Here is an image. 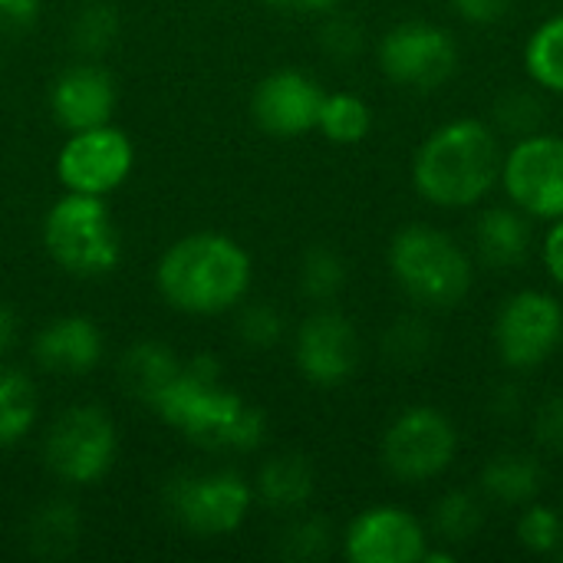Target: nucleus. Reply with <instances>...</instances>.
I'll return each instance as SVG.
<instances>
[{
  "mask_svg": "<svg viewBox=\"0 0 563 563\" xmlns=\"http://www.w3.org/2000/svg\"><path fill=\"white\" fill-rule=\"evenodd\" d=\"M333 531L320 518H303L284 534V558L290 561H320L330 554Z\"/></svg>",
  "mask_w": 563,
  "mask_h": 563,
  "instance_id": "32",
  "label": "nucleus"
},
{
  "mask_svg": "<svg viewBox=\"0 0 563 563\" xmlns=\"http://www.w3.org/2000/svg\"><path fill=\"white\" fill-rule=\"evenodd\" d=\"M475 257L459 238L432 224H406L389 241V274L422 310H455L475 287Z\"/></svg>",
  "mask_w": 563,
  "mask_h": 563,
  "instance_id": "4",
  "label": "nucleus"
},
{
  "mask_svg": "<svg viewBox=\"0 0 563 563\" xmlns=\"http://www.w3.org/2000/svg\"><path fill=\"white\" fill-rule=\"evenodd\" d=\"M518 0H449V7L472 26H495L501 23Z\"/></svg>",
  "mask_w": 563,
  "mask_h": 563,
  "instance_id": "36",
  "label": "nucleus"
},
{
  "mask_svg": "<svg viewBox=\"0 0 563 563\" xmlns=\"http://www.w3.org/2000/svg\"><path fill=\"white\" fill-rule=\"evenodd\" d=\"M43 455L56 478L96 485L115 462V426L96 406H73L53 422Z\"/></svg>",
  "mask_w": 563,
  "mask_h": 563,
  "instance_id": "10",
  "label": "nucleus"
},
{
  "mask_svg": "<svg viewBox=\"0 0 563 563\" xmlns=\"http://www.w3.org/2000/svg\"><path fill=\"white\" fill-rule=\"evenodd\" d=\"M541 264L548 277L563 290V218L548 221V231L541 238Z\"/></svg>",
  "mask_w": 563,
  "mask_h": 563,
  "instance_id": "37",
  "label": "nucleus"
},
{
  "mask_svg": "<svg viewBox=\"0 0 563 563\" xmlns=\"http://www.w3.org/2000/svg\"><path fill=\"white\" fill-rule=\"evenodd\" d=\"M181 373V363L175 360V353L165 346V343H155V340H145V343H135L125 350L122 363H119V376H122V386L152 406V399Z\"/></svg>",
  "mask_w": 563,
  "mask_h": 563,
  "instance_id": "21",
  "label": "nucleus"
},
{
  "mask_svg": "<svg viewBox=\"0 0 563 563\" xmlns=\"http://www.w3.org/2000/svg\"><path fill=\"white\" fill-rule=\"evenodd\" d=\"M558 558H561V561H563V548H561V551H558Z\"/></svg>",
  "mask_w": 563,
  "mask_h": 563,
  "instance_id": "42",
  "label": "nucleus"
},
{
  "mask_svg": "<svg viewBox=\"0 0 563 563\" xmlns=\"http://www.w3.org/2000/svg\"><path fill=\"white\" fill-rule=\"evenodd\" d=\"M238 333L247 346L254 350H271L280 336H284V320L274 307L267 303H257V307H247L241 313V323H238Z\"/></svg>",
  "mask_w": 563,
  "mask_h": 563,
  "instance_id": "34",
  "label": "nucleus"
},
{
  "mask_svg": "<svg viewBox=\"0 0 563 563\" xmlns=\"http://www.w3.org/2000/svg\"><path fill=\"white\" fill-rule=\"evenodd\" d=\"M363 43H366V33L356 20L350 16H330L323 26H320V46L330 59H340V63H350L353 56L363 53Z\"/></svg>",
  "mask_w": 563,
  "mask_h": 563,
  "instance_id": "33",
  "label": "nucleus"
},
{
  "mask_svg": "<svg viewBox=\"0 0 563 563\" xmlns=\"http://www.w3.org/2000/svg\"><path fill=\"white\" fill-rule=\"evenodd\" d=\"M152 409L188 442L214 452H254L264 442L267 419L244 396L221 389L218 376L185 366L155 399Z\"/></svg>",
  "mask_w": 563,
  "mask_h": 563,
  "instance_id": "2",
  "label": "nucleus"
},
{
  "mask_svg": "<svg viewBox=\"0 0 563 563\" xmlns=\"http://www.w3.org/2000/svg\"><path fill=\"white\" fill-rule=\"evenodd\" d=\"M49 106L56 122L73 132L106 125L115 109V82L106 69L79 63L53 82Z\"/></svg>",
  "mask_w": 563,
  "mask_h": 563,
  "instance_id": "17",
  "label": "nucleus"
},
{
  "mask_svg": "<svg viewBox=\"0 0 563 563\" xmlns=\"http://www.w3.org/2000/svg\"><path fill=\"white\" fill-rule=\"evenodd\" d=\"M478 492L501 508H525L544 492V465L528 452H501L478 472Z\"/></svg>",
  "mask_w": 563,
  "mask_h": 563,
  "instance_id": "19",
  "label": "nucleus"
},
{
  "mask_svg": "<svg viewBox=\"0 0 563 563\" xmlns=\"http://www.w3.org/2000/svg\"><path fill=\"white\" fill-rule=\"evenodd\" d=\"M485 528V501L475 492L465 488H452L445 492L429 515V538L449 548H462L472 538H478V531Z\"/></svg>",
  "mask_w": 563,
  "mask_h": 563,
  "instance_id": "22",
  "label": "nucleus"
},
{
  "mask_svg": "<svg viewBox=\"0 0 563 563\" xmlns=\"http://www.w3.org/2000/svg\"><path fill=\"white\" fill-rule=\"evenodd\" d=\"M115 33L119 20L109 3H86L73 23V43L86 53H102L106 46H112Z\"/></svg>",
  "mask_w": 563,
  "mask_h": 563,
  "instance_id": "31",
  "label": "nucleus"
},
{
  "mask_svg": "<svg viewBox=\"0 0 563 563\" xmlns=\"http://www.w3.org/2000/svg\"><path fill=\"white\" fill-rule=\"evenodd\" d=\"M155 280L175 310L221 313L247 294L251 257L228 234H191L165 251Z\"/></svg>",
  "mask_w": 563,
  "mask_h": 563,
  "instance_id": "3",
  "label": "nucleus"
},
{
  "mask_svg": "<svg viewBox=\"0 0 563 563\" xmlns=\"http://www.w3.org/2000/svg\"><path fill=\"white\" fill-rule=\"evenodd\" d=\"M548 92H541L534 82L528 86H511L498 96L495 109H492V125L498 135L505 139H525L531 132H541L544 129V119H548Z\"/></svg>",
  "mask_w": 563,
  "mask_h": 563,
  "instance_id": "25",
  "label": "nucleus"
},
{
  "mask_svg": "<svg viewBox=\"0 0 563 563\" xmlns=\"http://www.w3.org/2000/svg\"><path fill=\"white\" fill-rule=\"evenodd\" d=\"M498 185L531 221L563 218V135L541 129L515 139L505 148Z\"/></svg>",
  "mask_w": 563,
  "mask_h": 563,
  "instance_id": "9",
  "label": "nucleus"
},
{
  "mask_svg": "<svg viewBox=\"0 0 563 563\" xmlns=\"http://www.w3.org/2000/svg\"><path fill=\"white\" fill-rule=\"evenodd\" d=\"M49 257L76 277H102L119 267L122 241L102 198L69 191L43 221Z\"/></svg>",
  "mask_w": 563,
  "mask_h": 563,
  "instance_id": "5",
  "label": "nucleus"
},
{
  "mask_svg": "<svg viewBox=\"0 0 563 563\" xmlns=\"http://www.w3.org/2000/svg\"><path fill=\"white\" fill-rule=\"evenodd\" d=\"M33 356L46 373H89L102 356V333L89 317H59L40 330Z\"/></svg>",
  "mask_w": 563,
  "mask_h": 563,
  "instance_id": "18",
  "label": "nucleus"
},
{
  "mask_svg": "<svg viewBox=\"0 0 563 563\" xmlns=\"http://www.w3.org/2000/svg\"><path fill=\"white\" fill-rule=\"evenodd\" d=\"M534 251V221L508 205H488L472 224V257L488 271H515Z\"/></svg>",
  "mask_w": 563,
  "mask_h": 563,
  "instance_id": "16",
  "label": "nucleus"
},
{
  "mask_svg": "<svg viewBox=\"0 0 563 563\" xmlns=\"http://www.w3.org/2000/svg\"><path fill=\"white\" fill-rule=\"evenodd\" d=\"M505 145L492 122L459 115L435 125L416 148L412 185L422 201L442 211L485 205L498 188Z\"/></svg>",
  "mask_w": 563,
  "mask_h": 563,
  "instance_id": "1",
  "label": "nucleus"
},
{
  "mask_svg": "<svg viewBox=\"0 0 563 563\" xmlns=\"http://www.w3.org/2000/svg\"><path fill=\"white\" fill-rule=\"evenodd\" d=\"M435 333H432V323L426 317H416V313H406V317H396L389 323V330L383 333V353L389 363L402 366V369H416L422 363L432 360L435 353Z\"/></svg>",
  "mask_w": 563,
  "mask_h": 563,
  "instance_id": "28",
  "label": "nucleus"
},
{
  "mask_svg": "<svg viewBox=\"0 0 563 563\" xmlns=\"http://www.w3.org/2000/svg\"><path fill=\"white\" fill-rule=\"evenodd\" d=\"M495 353L511 373L544 366L563 343V303L551 290L525 287L505 297L492 327Z\"/></svg>",
  "mask_w": 563,
  "mask_h": 563,
  "instance_id": "7",
  "label": "nucleus"
},
{
  "mask_svg": "<svg viewBox=\"0 0 563 563\" xmlns=\"http://www.w3.org/2000/svg\"><path fill=\"white\" fill-rule=\"evenodd\" d=\"M525 73L548 96H563V13L541 20L525 43Z\"/></svg>",
  "mask_w": 563,
  "mask_h": 563,
  "instance_id": "23",
  "label": "nucleus"
},
{
  "mask_svg": "<svg viewBox=\"0 0 563 563\" xmlns=\"http://www.w3.org/2000/svg\"><path fill=\"white\" fill-rule=\"evenodd\" d=\"M323 86L300 69H277L254 89L251 112L257 125L271 135H303L317 129L320 106H323Z\"/></svg>",
  "mask_w": 563,
  "mask_h": 563,
  "instance_id": "15",
  "label": "nucleus"
},
{
  "mask_svg": "<svg viewBox=\"0 0 563 563\" xmlns=\"http://www.w3.org/2000/svg\"><path fill=\"white\" fill-rule=\"evenodd\" d=\"M79 531H82V525H79L76 508L66 501H49L30 518V528H26L30 551L43 561L69 558L79 541Z\"/></svg>",
  "mask_w": 563,
  "mask_h": 563,
  "instance_id": "24",
  "label": "nucleus"
},
{
  "mask_svg": "<svg viewBox=\"0 0 563 563\" xmlns=\"http://www.w3.org/2000/svg\"><path fill=\"white\" fill-rule=\"evenodd\" d=\"M254 505L251 485L238 472L188 475L168 488V511L201 538H221L244 525Z\"/></svg>",
  "mask_w": 563,
  "mask_h": 563,
  "instance_id": "11",
  "label": "nucleus"
},
{
  "mask_svg": "<svg viewBox=\"0 0 563 563\" xmlns=\"http://www.w3.org/2000/svg\"><path fill=\"white\" fill-rule=\"evenodd\" d=\"M346 287V264L343 257L327 247L317 244L303 254L300 261V290L313 300V303H330L340 297V290Z\"/></svg>",
  "mask_w": 563,
  "mask_h": 563,
  "instance_id": "29",
  "label": "nucleus"
},
{
  "mask_svg": "<svg viewBox=\"0 0 563 563\" xmlns=\"http://www.w3.org/2000/svg\"><path fill=\"white\" fill-rule=\"evenodd\" d=\"M132 162H135V152H132L129 135L106 122V125L73 132V139L63 145L56 158V172L69 191L102 198L129 178Z\"/></svg>",
  "mask_w": 563,
  "mask_h": 563,
  "instance_id": "12",
  "label": "nucleus"
},
{
  "mask_svg": "<svg viewBox=\"0 0 563 563\" xmlns=\"http://www.w3.org/2000/svg\"><path fill=\"white\" fill-rule=\"evenodd\" d=\"M40 0H0V33H23L33 26Z\"/></svg>",
  "mask_w": 563,
  "mask_h": 563,
  "instance_id": "38",
  "label": "nucleus"
},
{
  "mask_svg": "<svg viewBox=\"0 0 563 563\" xmlns=\"http://www.w3.org/2000/svg\"><path fill=\"white\" fill-rule=\"evenodd\" d=\"M267 3L287 13H333L340 7V0H267Z\"/></svg>",
  "mask_w": 563,
  "mask_h": 563,
  "instance_id": "40",
  "label": "nucleus"
},
{
  "mask_svg": "<svg viewBox=\"0 0 563 563\" xmlns=\"http://www.w3.org/2000/svg\"><path fill=\"white\" fill-rule=\"evenodd\" d=\"M294 356L303 379H310L320 389H336L350 383L360 369V330L340 310H317L300 323Z\"/></svg>",
  "mask_w": 563,
  "mask_h": 563,
  "instance_id": "13",
  "label": "nucleus"
},
{
  "mask_svg": "<svg viewBox=\"0 0 563 563\" xmlns=\"http://www.w3.org/2000/svg\"><path fill=\"white\" fill-rule=\"evenodd\" d=\"M379 69L402 89L435 92L462 66V46L455 33L432 20H402L379 40Z\"/></svg>",
  "mask_w": 563,
  "mask_h": 563,
  "instance_id": "8",
  "label": "nucleus"
},
{
  "mask_svg": "<svg viewBox=\"0 0 563 563\" xmlns=\"http://www.w3.org/2000/svg\"><path fill=\"white\" fill-rule=\"evenodd\" d=\"M313 488H317V472L297 452L274 455L257 475V498L280 515L300 511L313 498Z\"/></svg>",
  "mask_w": 563,
  "mask_h": 563,
  "instance_id": "20",
  "label": "nucleus"
},
{
  "mask_svg": "<svg viewBox=\"0 0 563 563\" xmlns=\"http://www.w3.org/2000/svg\"><path fill=\"white\" fill-rule=\"evenodd\" d=\"M525 409V389L518 383H505L501 389H495L492 396V412L498 419H518Z\"/></svg>",
  "mask_w": 563,
  "mask_h": 563,
  "instance_id": "39",
  "label": "nucleus"
},
{
  "mask_svg": "<svg viewBox=\"0 0 563 563\" xmlns=\"http://www.w3.org/2000/svg\"><path fill=\"white\" fill-rule=\"evenodd\" d=\"M379 455L393 478L406 485H426L455 465L459 429L435 406H409L386 426Z\"/></svg>",
  "mask_w": 563,
  "mask_h": 563,
  "instance_id": "6",
  "label": "nucleus"
},
{
  "mask_svg": "<svg viewBox=\"0 0 563 563\" xmlns=\"http://www.w3.org/2000/svg\"><path fill=\"white\" fill-rule=\"evenodd\" d=\"M317 129L333 145H356L373 129V109L356 92H327L323 96V106H320Z\"/></svg>",
  "mask_w": 563,
  "mask_h": 563,
  "instance_id": "26",
  "label": "nucleus"
},
{
  "mask_svg": "<svg viewBox=\"0 0 563 563\" xmlns=\"http://www.w3.org/2000/svg\"><path fill=\"white\" fill-rule=\"evenodd\" d=\"M36 422V389L20 369L0 366V449L20 442Z\"/></svg>",
  "mask_w": 563,
  "mask_h": 563,
  "instance_id": "27",
  "label": "nucleus"
},
{
  "mask_svg": "<svg viewBox=\"0 0 563 563\" xmlns=\"http://www.w3.org/2000/svg\"><path fill=\"white\" fill-rule=\"evenodd\" d=\"M534 435H538V442H541L548 452L563 455V393H554L551 399H544V402L538 406Z\"/></svg>",
  "mask_w": 563,
  "mask_h": 563,
  "instance_id": "35",
  "label": "nucleus"
},
{
  "mask_svg": "<svg viewBox=\"0 0 563 563\" xmlns=\"http://www.w3.org/2000/svg\"><path fill=\"white\" fill-rule=\"evenodd\" d=\"M518 541L525 551L548 558L563 548V515L544 501H531L518 515Z\"/></svg>",
  "mask_w": 563,
  "mask_h": 563,
  "instance_id": "30",
  "label": "nucleus"
},
{
  "mask_svg": "<svg viewBox=\"0 0 563 563\" xmlns=\"http://www.w3.org/2000/svg\"><path fill=\"white\" fill-rule=\"evenodd\" d=\"M16 327H20V323H16V313H13L10 307L0 303V356L16 343Z\"/></svg>",
  "mask_w": 563,
  "mask_h": 563,
  "instance_id": "41",
  "label": "nucleus"
},
{
  "mask_svg": "<svg viewBox=\"0 0 563 563\" xmlns=\"http://www.w3.org/2000/svg\"><path fill=\"white\" fill-rule=\"evenodd\" d=\"M429 544V528L402 505H373L343 534V554L353 563H422Z\"/></svg>",
  "mask_w": 563,
  "mask_h": 563,
  "instance_id": "14",
  "label": "nucleus"
}]
</instances>
